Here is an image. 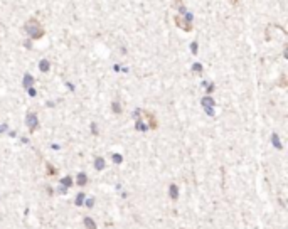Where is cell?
Instances as JSON below:
<instances>
[{"mask_svg": "<svg viewBox=\"0 0 288 229\" xmlns=\"http://www.w3.org/2000/svg\"><path fill=\"white\" fill-rule=\"evenodd\" d=\"M63 182H64V185H71V184H73V182H71V179H64Z\"/></svg>", "mask_w": 288, "mask_h": 229, "instance_id": "cell-8", "label": "cell"}, {"mask_svg": "<svg viewBox=\"0 0 288 229\" xmlns=\"http://www.w3.org/2000/svg\"><path fill=\"white\" fill-rule=\"evenodd\" d=\"M78 177H79V179H78V184L81 185V187H83L84 184H86V175H84V174H79Z\"/></svg>", "mask_w": 288, "mask_h": 229, "instance_id": "cell-3", "label": "cell"}, {"mask_svg": "<svg viewBox=\"0 0 288 229\" xmlns=\"http://www.w3.org/2000/svg\"><path fill=\"white\" fill-rule=\"evenodd\" d=\"M84 226H86V229H98V226H96V222H94L91 217H84Z\"/></svg>", "mask_w": 288, "mask_h": 229, "instance_id": "cell-1", "label": "cell"}, {"mask_svg": "<svg viewBox=\"0 0 288 229\" xmlns=\"http://www.w3.org/2000/svg\"><path fill=\"white\" fill-rule=\"evenodd\" d=\"M236 2H238V0H233V4H236Z\"/></svg>", "mask_w": 288, "mask_h": 229, "instance_id": "cell-9", "label": "cell"}, {"mask_svg": "<svg viewBox=\"0 0 288 229\" xmlns=\"http://www.w3.org/2000/svg\"><path fill=\"white\" fill-rule=\"evenodd\" d=\"M273 143H275L278 148H281V145H280V141H278V136H276V135H273Z\"/></svg>", "mask_w": 288, "mask_h": 229, "instance_id": "cell-6", "label": "cell"}, {"mask_svg": "<svg viewBox=\"0 0 288 229\" xmlns=\"http://www.w3.org/2000/svg\"><path fill=\"white\" fill-rule=\"evenodd\" d=\"M170 197H172L174 201L179 197V189H177V185H174V184L170 185Z\"/></svg>", "mask_w": 288, "mask_h": 229, "instance_id": "cell-2", "label": "cell"}, {"mask_svg": "<svg viewBox=\"0 0 288 229\" xmlns=\"http://www.w3.org/2000/svg\"><path fill=\"white\" fill-rule=\"evenodd\" d=\"M84 204H86L88 207H93V199H88V201H86V202H84Z\"/></svg>", "mask_w": 288, "mask_h": 229, "instance_id": "cell-7", "label": "cell"}, {"mask_svg": "<svg viewBox=\"0 0 288 229\" xmlns=\"http://www.w3.org/2000/svg\"><path fill=\"white\" fill-rule=\"evenodd\" d=\"M84 202V194H78V197H76V206H83Z\"/></svg>", "mask_w": 288, "mask_h": 229, "instance_id": "cell-4", "label": "cell"}, {"mask_svg": "<svg viewBox=\"0 0 288 229\" xmlns=\"http://www.w3.org/2000/svg\"><path fill=\"white\" fill-rule=\"evenodd\" d=\"M103 163H105V162H103V158H96V168H103V167H105Z\"/></svg>", "mask_w": 288, "mask_h": 229, "instance_id": "cell-5", "label": "cell"}]
</instances>
